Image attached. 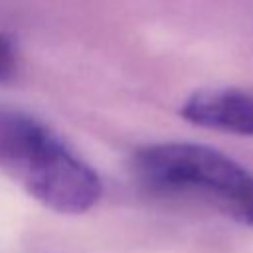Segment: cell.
<instances>
[{
    "mask_svg": "<svg viewBox=\"0 0 253 253\" xmlns=\"http://www.w3.org/2000/svg\"><path fill=\"white\" fill-rule=\"evenodd\" d=\"M0 170L43 208L77 215L103 194L99 174L40 119L0 107Z\"/></svg>",
    "mask_w": 253,
    "mask_h": 253,
    "instance_id": "6da1fadb",
    "label": "cell"
},
{
    "mask_svg": "<svg viewBox=\"0 0 253 253\" xmlns=\"http://www.w3.org/2000/svg\"><path fill=\"white\" fill-rule=\"evenodd\" d=\"M134 178L160 196L206 198L237 213L253 194V174L219 152L196 142H156L130 158Z\"/></svg>",
    "mask_w": 253,
    "mask_h": 253,
    "instance_id": "7a4b0ae2",
    "label": "cell"
},
{
    "mask_svg": "<svg viewBox=\"0 0 253 253\" xmlns=\"http://www.w3.org/2000/svg\"><path fill=\"white\" fill-rule=\"evenodd\" d=\"M180 115L202 128L253 136V89L208 87L194 91L182 103Z\"/></svg>",
    "mask_w": 253,
    "mask_h": 253,
    "instance_id": "3957f363",
    "label": "cell"
},
{
    "mask_svg": "<svg viewBox=\"0 0 253 253\" xmlns=\"http://www.w3.org/2000/svg\"><path fill=\"white\" fill-rule=\"evenodd\" d=\"M18 73V49L10 36L0 32V83H8Z\"/></svg>",
    "mask_w": 253,
    "mask_h": 253,
    "instance_id": "277c9868",
    "label": "cell"
},
{
    "mask_svg": "<svg viewBox=\"0 0 253 253\" xmlns=\"http://www.w3.org/2000/svg\"><path fill=\"white\" fill-rule=\"evenodd\" d=\"M237 215H239L245 223H249V225L253 227V194L241 204V208L237 210Z\"/></svg>",
    "mask_w": 253,
    "mask_h": 253,
    "instance_id": "5b68a950",
    "label": "cell"
}]
</instances>
